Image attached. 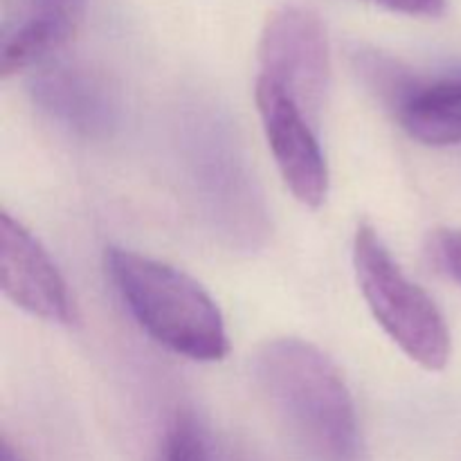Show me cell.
Masks as SVG:
<instances>
[{
  "instance_id": "8fae6325",
  "label": "cell",
  "mask_w": 461,
  "mask_h": 461,
  "mask_svg": "<svg viewBox=\"0 0 461 461\" xmlns=\"http://www.w3.org/2000/svg\"><path fill=\"white\" fill-rule=\"evenodd\" d=\"M156 461H210L207 444L192 417H176L158 450Z\"/></svg>"
},
{
  "instance_id": "3957f363",
  "label": "cell",
  "mask_w": 461,
  "mask_h": 461,
  "mask_svg": "<svg viewBox=\"0 0 461 461\" xmlns=\"http://www.w3.org/2000/svg\"><path fill=\"white\" fill-rule=\"evenodd\" d=\"M354 270L360 293L383 331L423 369L441 372L450 360L448 324L435 300L401 270L367 223L356 232Z\"/></svg>"
},
{
  "instance_id": "ba28073f",
  "label": "cell",
  "mask_w": 461,
  "mask_h": 461,
  "mask_svg": "<svg viewBox=\"0 0 461 461\" xmlns=\"http://www.w3.org/2000/svg\"><path fill=\"white\" fill-rule=\"evenodd\" d=\"M30 90L50 120L84 138H106L120 120L115 88L84 63H43L32 77Z\"/></svg>"
},
{
  "instance_id": "7c38bea8",
  "label": "cell",
  "mask_w": 461,
  "mask_h": 461,
  "mask_svg": "<svg viewBox=\"0 0 461 461\" xmlns=\"http://www.w3.org/2000/svg\"><path fill=\"white\" fill-rule=\"evenodd\" d=\"M430 257L441 273L461 286V228L437 230L430 237Z\"/></svg>"
},
{
  "instance_id": "8992f818",
  "label": "cell",
  "mask_w": 461,
  "mask_h": 461,
  "mask_svg": "<svg viewBox=\"0 0 461 461\" xmlns=\"http://www.w3.org/2000/svg\"><path fill=\"white\" fill-rule=\"evenodd\" d=\"M257 108L275 165L293 196L306 207H320L329 194V169L313 120L282 88L257 77Z\"/></svg>"
},
{
  "instance_id": "5bb4252c",
  "label": "cell",
  "mask_w": 461,
  "mask_h": 461,
  "mask_svg": "<svg viewBox=\"0 0 461 461\" xmlns=\"http://www.w3.org/2000/svg\"><path fill=\"white\" fill-rule=\"evenodd\" d=\"M3 461H27V459L23 457L21 450H16L12 444H9V439H3Z\"/></svg>"
},
{
  "instance_id": "277c9868",
  "label": "cell",
  "mask_w": 461,
  "mask_h": 461,
  "mask_svg": "<svg viewBox=\"0 0 461 461\" xmlns=\"http://www.w3.org/2000/svg\"><path fill=\"white\" fill-rule=\"evenodd\" d=\"M356 68L401 129L426 147L461 144V66L417 72L381 52H360Z\"/></svg>"
},
{
  "instance_id": "6da1fadb",
  "label": "cell",
  "mask_w": 461,
  "mask_h": 461,
  "mask_svg": "<svg viewBox=\"0 0 461 461\" xmlns=\"http://www.w3.org/2000/svg\"><path fill=\"white\" fill-rule=\"evenodd\" d=\"M255 374L306 459L367 461L349 387L322 349L300 338H277L259 349Z\"/></svg>"
},
{
  "instance_id": "4fadbf2b",
  "label": "cell",
  "mask_w": 461,
  "mask_h": 461,
  "mask_svg": "<svg viewBox=\"0 0 461 461\" xmlns=\"http://www.w3.org/2000/svg\"><path fill=\"white\" fill-rule=\"evenodd\" d=\"M367 3L385 7L390 12L408 14V16H423V18H435L441 16L448 7V0H367Z\"/></svg>"
},
{
  "instance_id": "52a82bcc",
  "label": "cell",
  "mask_w": 461,
  "mask_h": 461,
  "mask_svg": "<svg viewBox=\"0 0 461 461\" xmlns=\"http://www.w3.org/2000/svg\"><path fill=\"white\" fill-rule=\"evenodd\" d=\"M0 282L14 306L54 324L75 322L70 288L43 243L9 212L0 214Z\"/></svg>"
},
{
  "instance_id": "5b68a950",
  "label": "cell",
  "mask_w": 461,
  "mask_h": 461,
  "mask_svg": "<svg viewBox=\"0 0 461 461\" xmlns=\"http://www.w3.org/2000/svg\"><path fill=\"white\" fill-rule=\"evenodd\" d=\"M257 52L261 79L282 88L315 122L331 81V48L318 14L277 9L264 25Z\"/></svg>"
},
{
  "instance_id": "9c48e42d",
  "label": "cell",
  "mask_w": 461,
  "mask_h": 461,
  "mask_svg": "<svg viewBox=\"0 0 461 461\" xmlns=\"http://www.w3.org/2000/svg\"><path fill=\"white\" fill-rule=\"evenodd\" d=\"M230 142L232 140L223 131L216 129L214 133V129L207 126L194 153V176L205 192L203 198L210 203L212 216H223L225 232L255 237L261 214L257 194Z\"/></svg>"
},
{
  "instance_id": "30bf717a",
  "label": "cell",
  "mask_w": 461,
  "mask_h": 461,
  "mask_svg": "<svg viewBox=\"0 0 461 461\" xmlns=\"http://www.w3.org/2000/svg\"><path fill=\"white\" fill-rule=\"evenodd\" d=\"M86 0H23L18 16L5 27L0 48L3 77L48 63L75 36Z\"/></svg>"
},
{
  "instance_id": "7a4b0ae2",
  "label": "cell",
  "mask_w": 461,
  "mask_h": 461,
  "mask_svg": "<svg viewBox=\"0 0 461 461\" xmlns=\"http://www.w3.org/2000/svg\"><path fill=\"white\" fill-rule=\"evenodd\" d=\"M104 264L129 313L153 342L196 363L228 356L223 315L196 279L124 248H108Z\"/></svg>"
}]
</instances>
